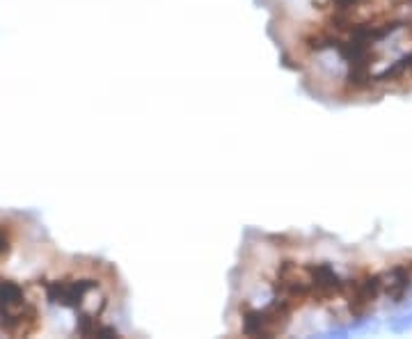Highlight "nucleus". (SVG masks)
Masks as SVG:
<instances>
[{"instance_id": "f257e3e1", "label": "nucleus", "mask_w": 412, "mask_h": 339, "mask_svg": "<svg viewBox=\"0 0 412 339\" xmlns=\"http://www.w3.org/2000/svg\"><path fill=\"white\" fill-rule=\"evenodd\" d=\"M293 305L286 298H275L264 309H247L243 314V332L247 337H275L286 328L293 314Z\"/></svg>"}, {"instance_id": "f03ea898", "label": "nucleus", "mask_w": 412, "mask_h": 339, "mask_svg": "<svg viewBox=\"0 0 412 339\" xmlns=\"http://www.w3.org/2000/svg\"><path fill=\"white\" fill-rule=\"evenodd\" d=\"M302 270H305L309 284L312 303H325L336 296H343L346 282L341 280V275L330 264H307V266H302Z\"/></svg>"}, {"instance_id": "7ed1b4c3", "label": "nucleus", "mask_w": 412, "mask_h": 339, "mask_svg": "<svg viewBox=\"0 0 412 339\" xmlns=\"http://www.w3.org/2000/svg\"><path fill=\"white\" fill-rule=\"evenodd\" d=\"M99 289V282L92 277H80V280H53L44 284L48 303L60 305V307H80L87 301L92 291Z\"/></svg>"}, {"instance_id": "20e7f679", "label": "nucleus", "mask_w": 412, "mask_h": 339, "mask_svg": "<svg viewBox=\"0 0 412 339\" xmlns=\"http://www.w3.org/2000/svg\"><path fill=\"white\" fill-rule=\"evenodd\" d=\"M382 294V275L378 273H364L362 277L346 282L343 298L348 301L350 314H364Z\"/></svg>"}, {"instance_id": "39448f33", "label": "nucleus", "mask_w": 412, "mask_h": 339, "mask_svg": "<svg viewBox=\"0 0 412 339\" xmlns=\"http://www.w3.org/2000/svg\"><path fill=\"white\" fill-rule=\"evenodd\" d=\"M39 312L32 303H21L16 307L0 309V332L12 337H25L37 330Z\"/></svg>"}, {"instance_id": "423d86ee", "label": "nucleus", "mask_w": 412, "mask_h": 339, "mask_svg": "<svg viewBox=\"0 0 412 339\" xmlns=\"http://www.w3.org/2000/svg\"><path fill=\"white\" fill-rule=\"evenodd\" d=\"M412 284V261L396 264L387 273H382V294L391 298V303H401Z\"/></svg>"}, {"instance_id": "0eeeda50", "label": "nucleus", "mask_w": 412, "mask_h": 339, "mask_svg": "<svg viewBox=\"0 0 412 339\" xmlns=\"http://www.w3.org/2000/svg\"><path fill=\"white\" fill-rule=\"evenodd\" d=\"M25 303L23 289L21 284L12 282V280H0V309H10L16 307V305Z\"/></svg>"}, {"instance_id": "6e6552de", "label": "nucleus", "mask_w": 412, "mask_h": 339, "mask_svg": "<svg viewBox=\"0 0 412 339\" xmlns=\"http://www.w3.org/2000/svg\"><path fill=\"white\" fill-rule=\"evenodd\" d=\"M389 330L396 332V335H403V332L412 330V312L410 314H401V316H394L389 321Z\"/></svg>"}, {"instance_id": "1a4fd4ad", "label": "nucleus", "mask_w": 412, "mask_h": 339, "mask_svg": "<svg viewBox=\"0 0 412 339\" xmlns=\"http://www.w3.org/2000/svg\"><path fill=\"white\" fill-rule=\"evenodd\" d=\"M10 248H12V241H10V236H7L3 229H0V257H5L7 253H10Z\"/></svg>"}]
</instances>
